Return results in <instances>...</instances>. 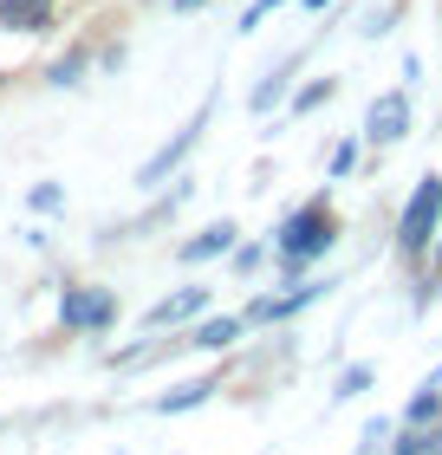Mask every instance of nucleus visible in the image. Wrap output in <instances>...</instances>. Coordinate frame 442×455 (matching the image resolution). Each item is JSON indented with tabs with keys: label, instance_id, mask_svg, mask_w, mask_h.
I'll return each mask as SVG.
<instances>
[{
	"label": "nucleus",
	"instance_id": "1",
	"mask_svg": "<svg viewBox=\"0 0 442 455\" xmlns=\"http://www.w3.org/2000/svg\"><path fill=\"white\" fill-rule=\"evenodd\" d=\"M332 247V209L325 202H306L300 215H286V228H280V241H273V254H280L293 274H300L306 260H319Z\"/></svg>",
	"mask_w": 442,
	"mask_h": 455
},
{
	"label": "nucleus",
	"instance_id": "2",
	"mask_svg": "<svg viewBox=\"0 0 442 455\" xmlns=\"http://www.w3.org/2000/svg\"><path fill=\"white\" fill-rule=\"evenodd\" d=\"M436 221H442V176H423L416 196H410V209H404V221H397V247H404V254H423Z\"/></svg>",
	"mask_w": 442,
	"mask_h": 455
},
{
	"label": "nucleus",
	"instance_id": "3",
	"mask_svg": "<svg viewBox=\"0 0 442 455\" xmlns=\"http://www.w3.org/2000/svg\"><path fill=\"white\" fill-rule=\"evenodd\" d=\"M59 319H66L72 332H104V325L117 319V299L104 293V286H66V299H59Z\"/></svg>",
	"mask_w": 442,
	"mask_h": 455
},
{
	"label": "nucleus",
	"instance_id": "4",
	"mask_svg": "<svg viewBox=\"0 0 442 455\" xmlns=\"http://www.w3.org/2000/svg\"><path fill=\"white\" fill-rule=\"evenodd\" d=\"M202 124H208V105H202V111L189 117L182 131H176V137H170V143H163V150H157V156H150V163H143V170H137V182H143V189H157V182L170 176V170H176V163H182L189 150H196V143H202Z\"/></svg>",
	"mask_w": 442,
	"mask_h": 455
},
{
	"label": "nucleus",
	"instance_id": "5",
	"mask_svg": "<svg viewBox=\"0 0 442 455\" xmlns=\"http://www.w3.org/2000/svg\"><path fill=\"white\" fill-rule=\"evenodd\" d=\"M404 131H410V98H404V92H384V98L371 105V117H365V137H371V143H397Z\"/></svg>",
	"mask_w": 442,
	"mask_h": 455
},
{
	"label": "nucleus",
	"instance_id": "6",
	"mask_svg": "<svg viewBox=\"0 0 442 455\" xmlns=\"http://www.w3.org/2000/svg\"><path fill=\"white\" fill-rule=\"evenodd\" d=\"M202 286H182L176 299H163V306H150V313H143V325H150V332H163V325H182V319H196L202 313Z\"/></svg>",
	"mask_w": 442,
	"mask_h": 455
},
{
	"label": "nucleus",
	"instance_id": "7",
	"mask_svg": "<svg viewBox=\"0 0 442 455\" xmlns=\"http://www.w3.org/2000/svg\"><path fill=\"white\" fill-rule=\"evenodd\" d=\"M0 27L46 33V27H52V0H0Z\"/></svg>",
	"mask_w": 442,
	"mask_h": 455
},
{
	"label": "nucleus",
	"instance_id": "8",
	"mask_svg": "<svg viewBox=\"0 0 442 455\" xmlns=\"http://www.w3.org/2000/svg\"><path fill=\"white\" fill-rule=\"evenodd\" d=\"M319 293H325V286H300V293H280V299L267 293V299H254V306H247V319H267V325H273V319H293L300 306H312Z\"/></svg>",
	"mask_w": 442,
	"mask_h": 455
},
{
	"label": "nucleus",
	"instance_id": "9",
	"mask_svg": "<svg viewBox=\"0 0 442 455\" xmlns=\"http://www.w3.org/2000/svg\"><path fill=\"white\" fill-rule=\"evenodd\" d=\"M228 247H235V228L215 221V228H202L196 241H182V260H208V254H228Z\"/></svg>",
	"mask_w": 442,
	"mask_h": 455
},
{
	"label": "nucleus",
	"instance_id": "10",
	"mask_svg": "<svg viewBox=\"0 0 442 455\" xmlns=\"http://www.w3.org/2000/svg\"><path fill=\"white\" fill-rule=\"evenodd\" d=\"M241 325H247V319H202L189 345H202V351H221V345H235V339H241Z\"/></svg>",
	"mask_w": 442,
	"mask_h": 455
},
{
	"label": "nucleus",
	"instance_id": "11",
	"mask_svg": "<svg viewBox=\"0 0 442 455\" xmlns=\"http://www.w3.org/2000/svg\"><path fill=\"white\" fill-rule=\"evenodd\" d=\"M436 410H442V371H436V378H430V384L410 397V423H430Z\"/></svg>",
	"mask_w": 442,
	"mask_h": 455
},
{
	"label": "nucleus",
	"instance_id": "12",
	"mask_svg": "<svg viewBox=\"0 0 442 455\" xmlns=\"http://www.w3.org/2000/svg\"><path fill=\"white\" fill-rule=\"evenodd\" d=\"M208 390H215V384H182V390H170V397H157V410L170 417V410H189V403H202Z\"/></svg>",
	"mask_w": 442,
	"mask_h": 455
},
{
	"label": "nucleus",
	"instance_id": "13",
	"mask_svg": "<svg viewBox=\"0 0 442 455\" xmlns=\"http://www.w3.org/2000/svg\"><path fill=\"white\" fill-rule=\"evenodd\" d=\"M365 384H371V371H365V364H351L345 378H339V390H332V397H358V390H365Z\"/></svg>",
	"mask_w": 442,
	"mask_h": 455
},
{
	"label": "nucleus",
	"instance_id": "14",
	"mask_svg": "<svg viewBox=\"0 0 442 455\" xmlns=\"http://www.w3.org/2000/svg\"><path fill=\"white\" fill-rule=\"evenodd\" d=\"M280 92H286V72H273L267 85H254V111H267V105H273V98H280Z\"/></svg>",
	"mask_w": 442,
	"mask_h": 455
},
{
	"label": "nucleus",
	"instance_id": "15",
	"mask_svg": "<svg viewBox=\"0 0 442 455\" xmlns=\"http://www.w3.org/2000/svg\"><path fill=\"white\" fill-rule=\"evenodd\" d=\"M430 449H442V443H436V436H423V429H410V436L397 443V455H430Z\"/></svg>",
	"mask_w": 442,
	"mask_h": 455
},
{
	"label": "nucleus",
	"instance_id": "16",
	"mask_svg": "<svg viewBox=\"0 0 442 455\" xmlns=\"http://www.w3.org/2000/svg\"><path fill=\"white\" fill-rule=\"evenodd\" d=\"M59 202H66V196H59V182H39V189H33V209H39V215H52Z\"/></svg>",
	"mask_w": 442,
	"mask_h": 455
},
{
	"label": "nucleus",
	"instance_id": "17",
	"mask_svg": "<svg viewBox=\"0 0 442 455\" xmlns=\"http://www.w3.org/2000/svg\"><path fill=\"white\" fill-rule=\"evenodd\" d=\"M273 7H280V0H254V7H247V13H241V33H254V27H261V20H267Z\"/></svg>",
	"mask_w": 442,
	"mask_h": 455
},
{
	"label": "nucleus",
	"instance_id": "18",
	"mask_svg": "<svg viewBox=\"0 0 442 455\" xmlns=\"http://www.w3.org/2000/svg\"><path fill=\"white\" fill-rule=\"evenodd\" d=\"M319 98H332V78H325V85H306V92H300V111H312Z\"/></svg>",
	"mask_w": 442,
	"mask_h": 455
},
{
	"label": "nucleus",
	"instance_id": "19",
	"mask_svg": "<svg viewBox=\"0 0 442 455\" xmlns=\"http://www.w3.org/2000/svg\"><path fill=\"white\" fill-rule=\"evenodd\" d=\"M196 7H202V0H176V13H196Z\"/></svg>",
	"mask_w": 442,
	"mask_h": 455
},
{
	"label": "nucleus",
	"instance_id": "20",
	"mask_svg": "<svg viewBox=\"0 0 442 455\" xmlns=\"http://www.w3.org/2000/svg\"><path fill=\"white\" fill-rule=\"evenodd\" d=\"M436 267H442V247H436Z\"/></svg>",
	"mask_w": 442,
	"mask_h": 455
}]
</instances>
